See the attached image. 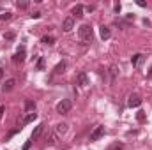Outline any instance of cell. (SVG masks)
Segmentation results:
<instances>
[{
	"label": "cell",
	"mask_w": 152,
	"mask_h": 150,
	"mask_svg": "<svg viewBox=\"0 0 152 150\" xmlns=\"http://www.w3.org/2000/svg\"><path fill=\"white\" fill-rule=\"evenodd\" d=\"M108 150H124V143H120V141H115V143H112V145L108 147Z\"/></svg>",
	"instance_id": "cell-21"
},
{
	"label": "cell",
	"mask_w": 152,
	"mask_h": 150,
	"mask_svg": "<svg viewBox=\"0 0 152 150\" xmlns=\"http://www.w3.org/2000/svg\"><path fill=\"white\" fill-rule=\"evenodd\" d=\"M57 140H58V134L53 131V133L50 134V140H48V141H50V145H55V143H57Z\"/></svg>",
	"instance_id": "cell-23"
},
{
	"label": "cell",
	"mask_w": 152,
	"mask_h": 150,
	"mask_svg": "<svg viewBox=\"0 0 152 150\" xmlns=\"http://www.w3.org/2000/svg\"><path fill=\"white\" fill-rule=\"evenodd\" d=\"M32 18H34V20H37V18H41V12H39V11H36V12H32Z\"/></svg>",
	"instance_id": "cell-27"
},
{
	"label": "cell",
	"mask_w": 152,
	"mask_h": 150,
	"mask_svg": "<svg viewBox=\"0 0 152 150\" xmlns=\"http://www.w3.org/2000/svg\"><path fill=\"white\" fill-rule=\"evenodd\" d=\"M44 127H46V125H44V124H39L37 127H36V129H34V133H32V136H30V140H32V141H34V140H37L39 136H41V134H42V131H44Z\"/></svg>",
	"instance_id": "cell-9"
},
{
	"label": "cell",
	"mask_w": 152,
	"mask_h": 150,
	"mask_svg": "<svg viewBox=\"0 0 152 150\" xmlns=\"http://www.w3.org/2000/svg\"><path fill=\"white\" fill-rule=\"evenodd\" d=\"M30 147H32V140H28V141L23 145V150H30Z\"/></svg>",
	"instance_id": "cell-25"
},
{
	"label": "cell",
	"mask_w": 152,
	"mask_h": 150,
	"mask_svg": "<svg viewBox=\"0 0 152 150\" xmlns=\"http://www.w3.org/2000/svg\"><path fill=\"white\" fill-rule=\"evenodd\" d=\"M71 108H73V103H71V99H62V101L57 104V113H60V115H66V113L71 111Z\"/></svg>",
	"instance_id": "cell-2"
},
{
	"label": "cell",
	"mask_w": 152,
	"mask_h": 150,
	"mask_svg": "<svg viewBox=\"0 0 152 150\" xmlns=\"http://www.w3.org/2000/svg\"><path fill=\"white\" fill-rule=\"evenodd\" d=\"M76 85L87 87V85H88V74H87V73H80V74L76 76Z\"/></svg>",
	"instance_id": "cell-8"
},
{
	"label": "cell",
	"mask_w": 152,
	"mask_h": 150,
	"mask_svg": "<svg viewBox=\"0 0 152 150\" xmlns=\"http://www.w3.org/2000/svg\"><path fill=\"white\" fill-rule=\"evenodd\" d=\"M36 110V103L32 101V99H25V111H34Z\"/></svg>",
	"instance_id": "cell-16"
},
{
	"label": "cell",
	"mask_w": 152,
	"mask_h": 150,
	"mask_svg": "<svg viewBox=\"0 0 152 150\" xmlns=\"http://www.w3.org/2000/svg\"><path fill=\"white\" fill-rule=\"evenodd\" d=\"M12 18V12L11 11H2L0 12V21H9Z\"/></svg>",
	"instance_id": "cell-18"
},
{
	"label": "cell",
	"mask_w": 152,
	"mask_h": 150,
	"mask_svg": "<svg viewBox=\"0 0 152 150\" xmlns=\"http://www.w3.org/2000/svg\"><path fill=\"white\" fill-rule=\"evenodd\" d=\"M110 83H115V79H117V74H118V69H117V66H110Z\"/></svg>",
	"instance_id": "cell-13"
},
{
	"label": "cell",
	"mask_w": 152,
	"mask_h": 150,
	"mask_svg": "<svg viewBox=\"0 0 152 150\" xmlns=\"http://www.w3.org/2000/svg\"><path fill=\"white\" fill-rule=\"evenodd\" d=\"M25 55H27V51H25V46H21V48H18V51L14 53L12 60H14L16 64H21V62L25 60Z\"/></svg>",
	"instance_id": "cell-5"
},
{
	"label": "cell",
	"mask_w": 152,
	"mask_h": 150,
	"mask_svg": "<svg viewBox=\"0 0 152 150\" xmlns=\"http://www.w3.org/2000/svg\"><path fill=\"white\" fill-rule=\"evenodd\" d=\"M14 85H16V79L11 78V79H7V81L2 85V90H4V92H11V90L14 88Z\"/></svg>",
	"instance_id": "cell-10"
},
{
	"label": "cell",
	"mask_w": 152,
	"mask_h": 150,
	"mask_svg": "<svg viewBox=\"0 0 152 150\" xmlns=\"http://www.w3.org/2000/svg\"><path fill=\"white\" fill-rule=\"evenodd\" d=\"M44 67H46V60H44V57H39L37 66H36V71H44Z\"/></svg>",
	"instance_id": "cell-19"
},
{
	"label": "cell",
	"mask_w": 152,
	"mask_h": 150,
	"mask_svg": "<svg viewBox=\"0 0 152 150\" xmlns=\"http://www.w3.org/2000/svg\"><path fill=\"white\" fill-rule=\"evenodd\" d=\"M145 118H147V117H145V111H143V110H140V111L136 113V120H138L140 124H143V122H145Z\"/></svg>",
	"instance_id": "cell-22"
},
{
	"label": "cell",
	"mask_w": 152,
	"mask_h": 150,
	"mask_svg": "<svg viewBox=\"0 0 152 150\" xmlns=\"http://www.w3.org/2000/svg\"><path fill=\"white\" fill-rule=\"evenodd\" d=\"M99 34H101V39H103V41H106V39H110V36H112V32H110V28H108V27H104V25L101 27V32H99Z\"/></svg>",
	"instance_id": "cell-14"
},
{
	"label": "cell",
	"mask_w": 152,
	"mask_h": 150,
	"mask_svg": "<svg viewBox=\"0 0 152 150\" xmlns=\"http://www.w3.org/2000/svg\"><path fill=\"white\" fill-rule=\"evenodd\" d=\"M2 78H4V69L0 67V79H2Z\"/></svg>",
	"instance_id": "cell-32"
},
{
	"label": "cell",
	"mask_w": 152,
	"mask_h": 150,
	"mask_svg": "<svg viewBox=\"0 0 152 150\" xmlns=\"http://www.w3.org/2000/svg\"><path fill=\"white\" fill-rule=\"evenodd\" d=\"M147 76H149V78L152 76V67H151V71H149V74H147Z\"/></svg>",
	"instance_id": "cell-33"
},
{
	"label": "cell",
	"mask_w": 152,
	"mask_h": 150,
	"mask_svg": "<svg viewBox=\"0 0 152 150\" xmlns=\"http://www.w3.org/2000/svg\"><path fill=\"white\" fill-rule=\"evenodd\" d=\"M73 18H83V5L81 4H78V5H75V9H73Z\"/></svg>",
	"instance_id": "cell-12"
},
{
	"label": "cell",
	"mask_w": 152,
	"mask_h": 150,
	"mask_svg": "<svg viewBox=\"0 0 152 150\" xmlns=\"http://www.w3.org/2000/svg\"><path fill=\"white\" fill-rule=\"evenodd\" d=\"M140 104H142V97L140 95H136V94L129 95V101H127V106L129 108H138Z\"/></svg>",
	"instance_id": "cell-6"
},
{
	"label": "cell",
	"mask_w": 152,
	"mask_h": 150,
	"mask_svg": "<svg viewBox=\"0 0 152 150\" xmlns=\"http://www.w3.org/2000/svg\"><path fill=\"white\" fill-rule=\"evenodd\" d=\"M14 37H16L14 32H5V34H4V39H5V41H14Z\"/></svg>",
	"instance_id": "cell-24"
},
{
	"label": "cell",
	"mask_w": 152,
	"mask_h": 150,
	"mask_svg": "<svg viewBox=\"0 0 152 150\" xmlns=\"http://www.w3.org/2000/svg\"><path fill=\"white\" fill-rule=\"evenodd\" d=\"M4 113H5V108H4V106H0V118L4 117Z\"/></svg>",
	"instance_id": "cell-30"
},
{
	"label": "cell",
	"mask_w": 152,
	"mask_h": 150,
	"mask_svg": "<svg viewBox=\"0 0 152 150\" xmlns=\"http://www.w3.org/2000/svg\"><path fill=\"white\" fill-rule=\"evenodd\" d=\"M136 4H138V5H140V7H145V5H147V4H145V2H143V0H138V2H136Z\"/></svg>",
	"instance_id": "cell-28"
},
{
	"label": "cell",
	"mask_w": 152,
	"mask_h": 150,
	"mask_svg": "<svg viewBox=\"0 0 152 150\" xmlns=\"http://www.w3.org/2000/svg\"><path fill=\"white\" fill-rule=\"evenodd\" d=\"M78 39H80V42H81L83 46L90 44V42H92V39H94L92 27H90V25H81V27L78 28Z\"/></svg>",
	"instance_id": "cell-1"
},
{
	"label": "cell",
	"mask_w": 152,
	"mask_h": 150,
	"mask_svg": "<svg viewBox=\"0 0 152 150\" xmlns=\"http://www.w3.org/2000/svg\"><path fill=\"white\" fill-rule=\"evenodd\" d=\"M18 7H20V9H27L28 4H27V2H18Z\"/></svg>",
	"instance_id": "cell-26"
},
{
	"label": "cell",
	"mask_w": 152,
	"mask_h": 150,
	"mask_svg": "<svg viewBox=\"0 0 152 150\" xmlns=\"http://www.w3.org/2000/svg\"><path fill=\"white\" fill-rule=\"evenodd\" d=\"M64 71H66V62L62 60V62H58V64L55 66V69H53V73H55V74H62Z\"/></svg>",
	"instance_id": "cell-15"
},
{
	"label": "cell",
	"mask_w": 152,
	"mask_h": 150,
	"mask_svg": "<svg viewBox=\"0 0 152 150\" xmlns=\"http://www.w3.org/2000/svg\"><path fill=\"white\" fill-rule=\"evenodd\" d=\"M120 9H122L120 4H115V12H120Z\"/></svg>",
	"instance_id": "cell-29"
},
{
	"label": "cell",
	"mask_w": 152,
	"mask_h": 150,
	"mask_svg": "<svg viewBox=\"0 0 152 150\" xmlns=\"http://www.w3.org/2000/svg\"><path fill=\"white\" fill-rule=\"evenodd\" d=\"M104 136V127L103 125H97L94 131H92V134H90V141H97V140H101Z\"/></svg>",
	"instance_id": "cell-3"
},
{
	"label": "cell",
	"mask_w": 152,
	"mask_h": 150,
	"mask_svg": "<svg viewBox=\"0 0 152 150\" xmlns=\"http://www.w3.org/2000/svg\"><path fill=\"white\" fill-rule=\"evenodd\" d=\"M143 60H145V55H143V53H136V55H133L131 64H133L134 67H140V66L143 64Z\"/></svg>",
	"instance_id": "cell-7"
},
{
	"label": "cell",
	"mask_w": 152,
	"mask_h": 150,
	"mask_svg": "<svg viewBox=\"0 0 152 150\" xmlns=\"http://www.w3.org/2000/svg\"><path fill=\"white\" fill-rule=\"evenodd\" d=\"M94 9H96V5H88V7H87V11H88V12H92Z\"/></svg>",
	"instance_id": "cell-31"
},
{
	"label": "cell",
	"mask_w": 152,
	"mask_h": 150,
	"mask_svg": "<svg viewBox=\"0 0 152 150\" xmlns=\"http://www.w3.org/2000/svg\"><path fill=\"white\" fill-rule=\"evenodd\" d=\"M36 118H37V113H34V111L28 113V115H27V117L23 118V124H30V122H34Z\"/></svg>",
	"instance_id": "cell-20"
},
{
	"label": "cell",
	"mask_w": 152,
	"mask_h": 150,
	"mask_svg": "<svg viewBox=\"0 0 152 150\" xmlns=\"http://www.w3.org/2000/svg\"><path fill=\"white\" fill-rule=\"evenodd\" d=\"M73 28H75V18L69 16V18H66V20L62 21V30H64V32H71Z\"/></svg>",
	"instance_id": "cell-4"
},
{
	"label": "cell",
	"mask_w": 152,
	"mask_h": 150,
	"mask_svg": "<svg viewBox=\"0 0 152 150\" xmlns=\"http://www.w3.org/2000/svg\"><path fill=\"white\" fill-rule=\"evenodd\" d=\"M41 42L46 44V46H51V44H55V37L53 36H42L41 37Z\"/></svg>",
	"instance_id": "cell-17"
},
{
	"label": "cell",
	"mask_w": 152,
	"mask_h": 150,
	"mask_svg": "<svg viewBox=\"0 0 152 150\" xmlns=\"http://www.w3.org/2000/svg\"><path fill=\"white\" fill-rule=\"evenodd\" d=\"M67 127H69V125H67L66 122H62V124H57V125H55V133H57L58 136H62V134L67 131Z\"/></svg>",
	"instance_id": "cell-11"
}]
</instances>
